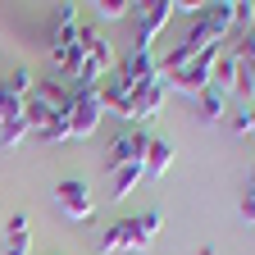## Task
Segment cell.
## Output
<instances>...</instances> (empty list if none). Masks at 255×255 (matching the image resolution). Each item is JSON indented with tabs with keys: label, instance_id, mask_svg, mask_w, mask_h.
Wrapping results in <instances>:
<instances>
[{
	"label": "cell",
	"instance_id": "1",
	"mask_svg": "<svg viewBox=\"0 0 255 255\" xmlns=\"http://www.w3.org/2000/svg\"><path fill=\"white\" fill-rule=\"evenodd\" d=\"M219 55H223V46H205V50H196V59H191L187 69H178L173 78H164V82H169V91H182V96H201V91L210 87V73H214Z\"/></svg>",
	"mask_w": 255,
	"mask_h": 255
},
{
	"label": "cell",
	"instance_id": "2",
	"mask_svg": "<svg viewBox=\"0 0 255 255\" xmlns=\"http://www.w3.org/2000/svg\"><path fill=\"white\" fill-rule=\"evenodd\" d=\"M105 119V105H101V87L96 91H73V110H69V141H87Z\"/></svg>",
	"mask_w": 255,
	"mask_h": 255
},
{
	"label": "cell",
	"instance_id": "3",
	"mask_svg": "<svg viewBox=\"0 0 255 255\" xmlns=\"http://www.w3.org/2000/svg\"><path fill=\"white\" fill-rule=\"evenodd\" d=\"M114 78L123 82V87H146V82H155L159 78V69H155V50H146V46H132V50H123L119 59H114Z\"/></svg>",
	"mask_w": 255,
	"mask_h": 255
},
{
	"label": "cell",
	"instance_id": "4",
	"mask_svg": "<svg viewBox=\"0 0 255 255\" xmlns=\"http://www.w3.org/2000/svg\"><path fill=\"white\" fill-rule=\"evenodd\" d=\"M55 205H59L64 219H73V223H87V219L96 214V196H91V187H87L82 178H64V182L55 187Z\"/></svg>",
	"mask_w": 255,
	"mask_h": 255
},
{
	"label": "cell",
	"instance_id": "5",
	"mask_svg": "<svg viewBox=\"0 0 255 255\" xmlns=\"http://www.w3.org/2000/svg\"><path fill=\"white\" fill-rule=\"evenodd\" d=\"M146 146H150V132H146V128H123V132L110 141V150H105V173L146 159Z\"/></svg>",
	"mask_w": 255,
	"mask_h": 255
},
{
	"label": "cell",
	"instance_id": "6",
	"mask_svg": "<svg viewBox=\"0 0 255 255\" xmlns=\"http://www.w3.org/2000/svg\"><path fill=\"white\" fill-rule=\"evenodd\" d=\"M132 14H137V41H132V46H146V50H155V37L169 27V18H173V5H169V0H150V5H137Z\"/></svg>",
	"mask_w": 255,
	"mask_h": 255
},
{
	"label": "cell",
	"instance_id": "7",
	"mask_svg": "<svg viewBox=\"0 0 255 255\" xmlns=\"http://www.w3.org/2000/svg\"><path fill=\"white\" fill-rule=\"evenodd\" d=\"M159 228H164V214H159V210H141L132 219H123V233H128L123 251H150L155 237H159Z\"/></svg>",
	"mask_w": 255,
	"mask_h": 255
},
{
	"label": "cell",
	"instance_id": "8",
	"mask_svg": "<svg viewBox=\"0 0 255 255\" xmlns=\"http://www.w3.org/2000/svg\"><path fill=\"white\" fill-rule=\"evenodd\" d=\"M164 101H169V82H164V78L137 87V91H132V123H128V128H146L159 110H164Z\"/></svg>",
	"mask_w": 255,
	"mask_h": 255
},
{
	"label": "cell",
	"instance_id": "9",
	"mask_svg": "<svg viewBox=\"0 0 255 255\" xmlns=\"http://www.w3.org/2000/svg\"><path fill=\"white\" fill-rule=\"evenodd\" d=\"M101 105H105V114H119V119L132 123V87H123L114 73L101 78Z\"/></svg>",
	"mask_w": 255,
	"mask_h": 255
},
{
	"label": "cell",
	"instance_id": "10",
	"mask_svg": "<svg viewBox=\"0 0 255 255\" xmlns=\"http://www.w3.org/2000/svg\"><path fill=\"white\" fill-rule=\"evenodd\" d=\"M141 178H146V164H141V159H137V164L114 169V173H110V201H128V196L141 187Z\"/></svg>",
	"mask_w": 255,
	"mask_h": 255
},
{
	"label": "cell",
	"instance_id": "11",
	"mask_svg": "<svg viewBox=\"0 0 255 255\" xmlns=\"http://www.w3.org/2000/svg\"><path fill=\"white\" fill-rule=\"evenodd\" d=\"M173 141H164V137H150V146H146V159H141V164H146V178H164L169 173V164H173Z\"/></svg>",
	"mask_w": 255,
	"mask_h": 255
},
{
	"label": "cell",
	"instance_id": "12",
	"mask_svg": "<svg viewBox=\"0 0 255 255\" xmlns=\"http://www.w3.org/2000/svg\"><path fill=\"white\" fill-rule=\"evenodd\" d=\"M210 87H214L219 96H228V101H233V91H237V55H233V50L219 55L214 73H210Z\"/></svg>",
	"mask_w": 255,
	"mask_h": 255
},
{
	"label": "cell",
	"instance_id": "13",
	"mask_svg": "<svg viewBox=\"0 0 255 255\" xmlns=\"http://www.w3.org/2000/svg\"><path fill=\"white\" fill-rule=\"evenodd\" d=\"M196 101V119L201 123H219V119H228V96H219L214 87H205L201 96H191Z\"/></svg>",
	"mask_w": 255,
	"mask_h": 255
},
{
	"label": "cell",
	"instance_id": "14",
	"mask_svg": "<svg viewBox=\"0 0 255 255\" xmlns=\"http://www.w3.org/2000/svg\"><path fill=\"white\" fill-rule=\"evenodd\" d=\"M27 137H32V128H27V119H23V114H14V119L0 123V150H14V146H23Z\"/></svg>",
	"mask_w": 255,
	"mask_h": 255
},
{
	"label": "cell",
	"instance_id": "15",
	"mask_svg": "<svg viewBox=\"0 0 255 255\" xmlns=\"http://www.w3.org/2000/svg\"><path fill=\"white\" fill-rule=\"evenodd\" d=\"M237 105H251L255 110V64L251 59H237Z\"/></svg>",
	"mask_w": 255,
	"mask_h": 255
},
{
	"label": "cell",
	"instance_id": "16",
	"mask_svg": "<svg viewBox=\"0 0 255 255\" xmlns=\"http://www.w3.org/2000/svg\"><path fill=\"white\" fill-rule=\"evenodd\" d=\"M0 87H5L9 96H18V101H27V96L37 91V73L23 64V69H14V73H9V82H0Z\"/></svg>",
	"mask_w": 255,
	"mask_h": 255
},
{
	"label": "cell",
	"instance_id": "17",
	"mask_svg": "<svg viewBox=\"0 0 255 255\" xmlns=\"http://www.w3.org/2000/svg\"><path fill=\"white\" fill-rule=\"evenodd\" d=\"M0 233H5V237H9V246H18V251H27V246H32V223H27V214H14Z\"/></svg>",
	"mask_w": 255,
	"mask_h": 255
},
{
	"label": "cell",
	"instance_id": "18",
	"mask_svg": "<svg viewBox=\"0 0 255 255\" xmlns=\"http://www.w3.org/2000/svg\"><path fill=\"white\" fill-rule=\"evenodd\" d=\"M32 137H37L41 146H59V141H69V114H55V119L41 128V132H32Z\"/></svg>",
	"mask_w": 255,
	"mask_h": 255
},
{
	"label": "cell",
	"instance_id": "19",
	"mask_svg": "<svg viewBox=\"0 0 255 255\" xmlns=\"http://www.w3.org/2000/svg\"><path fill=\"white\" fill-rule=\"evenodd\" d=\"M251 27H255V0H233V32L246 37Z\"/></svg>",
	"mask_w": 255,
	"mask_h": 255
},
{
	"label": "cell",
	"instance_id": "20",
	"mask_svg": "<svg viewBox=\"0 0 255 255\" xmlns=\"http://www.w3.org/2000/svg\"><path fill=\"white\" fill-rule=\"evenodd\" d=\"M123 242H128V233H123V219H114L110 228L101 233V246H96V255H114V251H123Z\"/></svg>",
	"mask_w": 255,
	"mask_h": 255
},
{
	"label": "cell",
	"instance_id": "21",
	"mask_svg": "<svg viewBox=\"0 0 255 255\" xmlns=\"http://www.w3.org/2000/svg\"><path fill=\"white\" fill-rule=\"evenodd\" d=\"M128 9H132L128 0H96V18H101V23H119Z\"/></svg>",
	"mask_w": 255,
	"mask_h": 255
},
{
	"label": "cell",
	"instance_id": "22",
	"mask_svg": "<svg viewBox=\"0 0 255 255\" xmlns=\"http://www.w3.org/2000/svg\"><path fill=\"white\" fill-rule=\"evenodd\" d=\"M228 128L242 137V132H251V105H237L233 114H228Z\"/></svg>",
	"mask_w": 255,
	"mask_h": 255
},
{
	"label": "cell",
	"instance_id": "23",
	"mask_svg": "<svg viewBox=\"0 0 255 255\" xmlns=\"http://www.w3.org/2000/svg\"><path fill=\"white\" fill-rule=\"evenodd\" d=\"M55 27H78V5H59L55 9Z\"/></svg>",
	"mask_w": 255,
	"mask_h": 255
},
{
	"label": "cell",
	"instance_id": "24",
	"mask_svg": "<svg viewBox=\"0 0 255 255\" xmlns=\"http://www.w3.org/2000/svg\"><path fill=\"white\" fill-rule=\"evenodd\" d=\"M242 223H255V187L242 191Z\"/></svg>",
	"mask_w": 255,
	"mask_h": 255
},
{
	"label": "cell",
	"instance_id": "25",
	"mask_svg": "<svg viewBox=\"0 0 255 255\" xmlns=\"http://www.w3.org/2000/svg\"><path fill=\"white\" fill-rule=\"evenodd\" d=\"M196 255H214V246H210V242H205V246H196Z\"/></svg>",
	"mask_w": 255,
	"mask_h": 255
},
{
	"label": "cell",
	"instance_id": "26",
	"mask_svg": "<svg viewBox=\"0 0 255 255\" xmlns=\"http://www.w3.org/2000/svg\"><path fill=\"white\" fill-rule=\"evenodd\" d=\"M5 255H27V251H18V246H5Z\"/></svg>",
	"mask_w": 255,
	"mask_h": 255
},
{
	"label": "cell",
	"instance_id": "27",
	"mask_svg": "<svg viewBox=\"0 0 255 255\" xmlns=\"http://www.w3.org/2000/svg\"><path fill=\"white\" fill-rule=\"evenodd\" d=\"M251 132H255V110H251Z\"/></svg>",
	"mask_w": 255,
	"mask_h": 255
},
{
	"label": "cell",
	"instance_id": "28",
	"mask_svg": "<svg viewBox=\"0 0 255 255\" xmlns=\"http://www.w3.org/2000/svg\"><path fill=\"white\" fill-rule=\"evenodd\" d=\"M0 123H5V114H0Z\"/></svg>",
	"mask_w": 255,
	"mask_h": 255
}]
</instances>
